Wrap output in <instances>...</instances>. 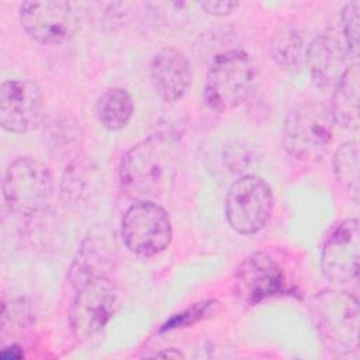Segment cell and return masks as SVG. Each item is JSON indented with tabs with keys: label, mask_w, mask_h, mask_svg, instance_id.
<instances>
[{
	"label": "cell",
	"mask_w": 360,
	"mask_h": 360,
	"mask_svg": "<svg viewBox=\"0 0 360 360\" xmlns=\"http://www.w3.org/2000/svg\"><path fill=\"white\" fill-rule=\"evenodd\" d=\"M118 259L115 232L107 225L93 226L83 238L69 267L68 280L75 290L100 277H110Z\"/></svg>",
	"instance_id": "30bf717a"
},
{
	"label": "cell",
	"mask_w": 360,
	"mask_h": 360,
	"mask_svg": "<svg viewBox=\"0 0 360 360\" xmlns=\"http://www.w3.org/2000/svg\"><path fill=\"white\" fill-rule=\"evenodd\" d=\"M20 22L37 42L56 45L69 41L79 30V15L69 1H24L20 7Z\"/></svg>",
	"instance_id": "9c48e42d"
},
{
	"label": "cell",
	"mask_w": 360,
	"mask_h": 360,
	"mask_svg": "<svg viewBox=\"0 0 360 360\" xmlns=\"http://www.w3.org/2000/svg\"><path fill=\"white\" fill-rule=\"evenodd\" d=\"M273 191L269 183L255 174L235 180L225 197V217L229 226L240 235L259 232L270 219Z\"/></svg>",
	"instance_id": "8992f818"
},
{
	"label": "cell",
	"mask_w": 360,
	"mask_h": 360,
	"mask_svg": "<svg viewBox=\"0 0 360 360\" xmlns=\"http://www.w3.org/2000/svg\"><path fill=\"white\" fill-rule=\"evenodd\" d=\"M215 301H208V302H198L195 304L193 308H188V311L180 314V316H174L170 321H167V323H165L163 330L166 329H173V328H180L184 323H190V318L191 321H198L200 318H202V315L208 314L210 309L215 305Z\"/></svg>",
	"instance_id": "7402d4cb"
},
{
	"label": "cell",
	"mask_w": 360,
	"mask_h": 360,
	"mask_svg": "<svg viewBox=\"0 0 360 360\" xmlns=\"http://www.w3.org/2000/svg\"><path fill=\"white\" fill-rule=\"evenodd\" d=\"M198 6L208 14L211 15H218V17H222V15H228L231 13H233L238 7H239V3L238 1H232V0H221V1H212V0H208V1H201L198 3Z\"/></svg>",
	"instance_id": "603a6c76"
},
{
	"label": "cell",
	"mask_w": 360,
	"mask_h": 360,
	"mask_svg": "<svg viewBox=\"0 0 360 360\" xmlns=\"http://www.w3.org/2000/svg\"><path fill=\"white\" fill-rule=\"evenodd\" d=\"M335 125L329 105L321 101L298 104L284 120L283 146L300 160L321 158L332 142Z\"/></svg>",
	"instance_id": "3957f363"
},
{
	"label": "cell",
	"mask_w": 360,
	"mask_h": 360,
	"mask_svg": "<svg viewBox=\"0 0 360 360\" xmlns=\"http://www.w3.org/2000/svg\"><path fill=\"white\" fill-rule=\"evenodd\" d=\"M53 194V180L48 167L31 156H20L7 167L3 197L14 212L25 217L48 210Z\"/></svg>",
	"instance_id": "277c9868"
},
{
	"label": "cell",
	"mask_w": 360,
	"mask_h": 360,
	"mask_svg": "<svg viewBox=\"0 0 360 360\" xmlns=\"http://www.w3.org/2000/svg\"><path fill=\"white\" fill-rule=\"evenodd\" d=\"M118 307V290L110 277L89 281L76 290L69 311V323L77 339L98 333L112 318Z\"/></svg>",
	"instance_id": "ba28073f"
},
{
	"label": "cell",
	"mask_w": 360,
	"mask_h": 360,
	"mask_svg": "<svg viewBox=\"0 0 360 360\" xmlns=\"http://www.w3.org/2000/svg\"><path fill=\"white\" fill-rule=\"evenodd\" d=\"M180 146V138L174 132L160 131L127 150L120 163V180L125 193L143 201L166 191L177 173Z\"/></svg>",
	"instance_id": "6da1fadb"
},
{
	"label": "cell",
	"mask_w": 360,
	"mask_h": 360,
	"mask_svg": "<svg viewBox=\"0 0 360 360\" xmlns=\"http://www.w3.org/2000/svg\"><path fill=\"white\" fill-rule=\"evenodd\" d=\"M360 153L359 145L354 141L340 145L333 155V173L340 187L353 198L359 201L360 195Z\"/></svg>",
	"instance_id": "d6986e66"
},
{
	"label": "cell",
	"mask_w": 360,
	"mask_h": 360,
	"mask_svg": "<svg viewBox=\"0 0 360 360\" xmlns=\"http://www.w3.org/2000/svg\"><path fill=\"white\" fill-rule=\"evenodd\" d=\"M32 322V314L30 305L22 300H13L1 304V326L6 330L8 326L15 325V328H25Z\"/></svg>",
	"instance_id": "44dd1931"
},
{
	"label": "cell",
	"mask_w": 360,
	"mask_h": 360,
	"mask_svg": "<svg viewBox=\"0 0 360 360\" xmlns=\"http://www.w3.org/2000/svg\"><path fill=\"white\" fill-rule=\"evenodd\" d=\"M134 112L131 94L122 87L105 90L97 101V117L108 131H120L129 122Z\"/></svg>",
	"instance_id": "ac0fdd59"
},
{
	"label": "cell",
	"mask_w": 360,
	"mask_h": 360,
	"mask_svg": "<svg viewBox=\"0 0 360 360\" xmlns=\"http://www.w3.org/2000/svg\"><path fill=\"white\" fill-rule=\"evenodd\" d=\"M359 257V221L349 218L338 224L326 238L321 253V271L332 283H349L357 277Z\"/></svg>",
	"instance_id": "4fadbf2b"
},
{
	"label": "cell",
	"mask_w": 360,
	"mask_h": 360,
	"mask_svg": "<svg viewBox=\"0 0 360 360\" xmlns=\"http://www.w3.org/2000/svg\"><path fill=\"white\" fill-rule=\"evenodd\" d=\"M150 79L156 94L166 103H174L187 93L191 84L190 62L183 52L163 48L152 58Z\"/></svg>",
	"instance_id": "9a60e30c"
},
{
	"label": "cell",
	"mask_w": 360,
	"mask_h": 360,
	"mask_svg": "<svg viewBox=\"0 0 360 360\" xmlns=\"http://www.w3.org/2000/svg\"><path fill=\"white\" fill-rule=\"evenodd\" d=\"M305 35L294 24L280 25L271 38V58L284 70H300L305 62Z\"/></svg>",
	"instance_id": "e0dca14e"
},
{
	"label": "cell",
	"mask_w": 360,
	"mask_h": 360,
	"mask_svg": "<svg viewBox=\"0 0 360 360\" xmlns=\"http://www.w3.org/2000/svg\"><path fill=\"white\" fill-rule=\"evenodd\" d=\"M287 291V280L281 266L264 252L250 253L236 267L235 292L246 305L259 304Z\"/></svg>",
	"instance_id": "7c38bea8"
},
{
	"label": "cell",
	"mask_w": 360,
	"mask_h": 360,
	"mask_svg": "<svg viewBox=\"0 0 360 360\" xmlns=\"http://www.w3.org/2000/svg\"><path fill=\"white\" fill-rule=\"evenodd\" d=\"M316 328L329 350L350 354L359 349V302L345 292L328 290L312 304Z\"/></svg>",
	"instance_id": "5b68a950"
},
{
	"label": "cell",
	"mask_w": 360,
	"mask_h": 360,
	"mask_svg": "<svg viewBox=\"0 0 360 360\" xmlns=\"http://www.w3.org/2000/svg\"><path fill=\"white\" fill-rule=\"evenodd\" d=\"M256 80L250 55L242 49L218 53L210 65L204 84V100L217 112H226L242 104Z\"/></svg>",
	"instance_id": "7a4b0ae2"
},
{
	"label": "cell",
	"mask_w": 360,
	"mask_h": 360,
	"mask_svg": "<svg viewBox=\"0 0 360 360\" xmlns=\"http://www.w3.org/2000/svg\"><path fill=\"white\" fill-rule=\"evenodd\" d=\"M44 120V97L28 79H11L0 87V125L15 134L37 129Z\"/></svg>",
	"instance_id": "8fae6325"
},
{
	"label": "cell",
	"mask_w": 360,
	"mask_h": 360,
	"mask_svg": "<svg viewBox=\"0 0 360 360\" xmlns=\"http://www.w3.org/2000/svg\"><path fill=\"white\" fill-rule=\"evenodd\" d=\"M314 84L323 90H333L350 65L357 63L340 34L329 30L315 37L305 51V62Z\"/></svg>",
	"instance_id": "5bb4252c"
},
{
	"label": "cell",
	"mask_w": 360,
	"mask_h": 360,
	"mask_svg": "<svg viewBox=\"0 0 360 360\" xmlns=\"http://www.w3.org/2000/svg\"><path fill=\"white\" fill-rule=\"evenodd\" d=\"M359 66L353 63L332 90V103L329 105L335 122L343 128H359Z\"/></svg>",
	"instance_id": "2e32d148"
},
{
	"label": "cell",
	"mask_w": 360,
	"mask_h": 360,
	"mask_svg": "<svg viewBox=\"0 0 360 360\" xmlns=\"http://www.w3.org/2000/svg\"><path fill=\"white\" fill-rule=\"evenodd\" d=\"M0 356L6 360H10V359H21V357H24V353H22V349L18 345L11 343V345L3 347Z\"/></svg>",
	"instance_id": "cb8c5ba5"
},
{
	"label": "cell",
	"mask_w": 360,
	"mask_h": 360,
	"mask_svg": "<svg viewBox=\"0 0 360 360\" xmlns=\"http://www.w3.org/2000/svg\"><path fill=\"white\" fill-rule=\"evenodd\" d=\"M172 222L167 211L150 200L136 201L124 214L121 236L127 249L142 257L163 252L172 242Z\"/></svg>",
	"instance_id": "52a82bcc"
},
{
	"label": "cell",
	"mask_w": 360,
	"mask_h": 360,
	"mask_svg": "<svg viewBox=\"0 0 360 360\" xmlns=\"http://www.w3.org/2000/svg\"><path fill=\"white\" fill-rule=\"evenodd\" d=\"M360 1L347 3L340 14V35L347 46L352 58L356 60L359 53V32H360Z\"/></svg>",
	"instance_id": "ffe728a7"
}]
</instances>
